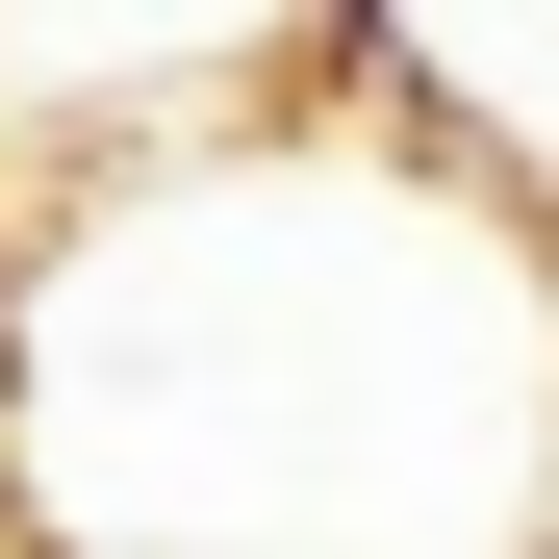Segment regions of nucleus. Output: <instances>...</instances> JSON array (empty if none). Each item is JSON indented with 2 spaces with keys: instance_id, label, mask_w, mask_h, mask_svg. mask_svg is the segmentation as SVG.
I'll return each mask as SVG.
<instances>
[{
  "instance_id": "f257e3e1",
  "label": "nucleus",
  "mask_w": 559,
  "mask_h": 559,
  "mask_svg": "<svg viewBox=\"0 0 559 559\" xmlns=\"http://www.w3.org/2000/svg\"><path fill=\"white\" fill-rule=\"evenodd\" d=\"M0 559H559V229L356 76L51 178Z\"/></svg>"
},
{
  "instance_id": "f03ea898",
  "label": "nucleus",
  "mask_w": 559,
  "mask_h": 559,
  "mask_svg": "<svg viewBox=\"0 0 559 559\" xmlns=\"http://www.w3.org/2000/svg\"><path fill=\"white\" fill-rule=\"evenodd\" d=\"M306 76H331V0H0V204L178 153L229 103H306Z\"/></svg>"
}]
</instances>
